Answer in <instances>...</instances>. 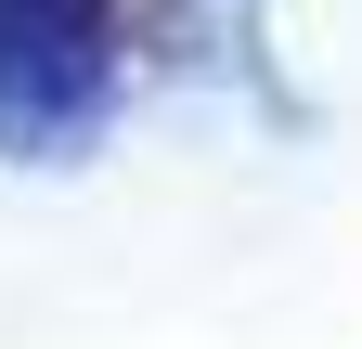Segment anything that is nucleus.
Here are the masks:
<instances>
[{"label": "nucleus", "instance_id": "f257e3e1", "mask_svg": "<svg viewBox=\"0 0 362 349\" xmlns=\"http://www.w3.org/2000/svg\"><path fill=\"white\" fill-rule=\"evenodd\" d=\"M117 91V0H0V143H78Z\"/></svg>", "mask_w": 362, "mask_h": 349}]
</instances>
